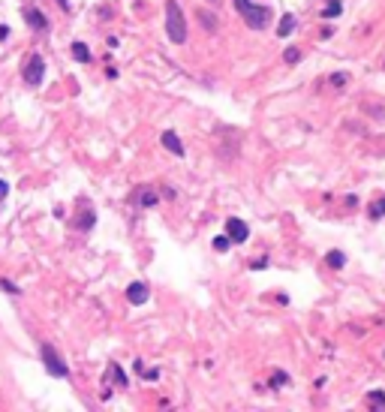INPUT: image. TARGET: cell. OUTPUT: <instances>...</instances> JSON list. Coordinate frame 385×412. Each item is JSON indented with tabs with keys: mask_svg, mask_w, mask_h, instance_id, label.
Wrapping results in <instances>:
<instances>
[{
	"mask_svg": "<svg viewBox=\"0 0 385 412\" xmlns=\"http://www.w3.org/2000/svg\"><path fill=\"white\" fill-rule=\"evenodd\" d=\"M235 9H238V15L244 18V24L250 30H265L271 24V15H274L271 6H259L253 0H235Z\"/></svg>",
	"mask_w": 385,
	"mask_h": 412,
	"instance_id": "obj_1",
	"label": "cell"
},
{
	"mask_svg": "<svg viewBox=\"0 0 385 412\" xmlns=\"http://www.w3.org/2000/svg\"><path fill=\"white\" fill-rule=\"evenodd\" d=\"M166 36H169V43H175V46L187 43V18L181 12L178 0H166Z\"/></svg>",
	"mask_w": 385,
	"mask_h": 412,
	"instance_id": "obj_2",
	"label": "cell"
},
{
	"mask_svg": "<svg viewBox=\"0 0 385 412\" xmlns=\"http://www.w3.org/2000/svg\"><path fill=\"white\" fill-rule=\"evenodd\" d=\"M40 355H43V364H46V370H48V376H54V379H66V376H69V364L60 358V352H57L51 343H43V346H40Z\"/></svg>",
	"mask_w": 385,
	"mask_h": 412,
	"instance_id": "obj_3",
	"label": "cell"
},
{
	"mask_svg": "<svg viewBox=\"0 0 385 412\" xmlns=\"http://www.w3.org/2000/svg\"><path fill=\"white\" fill-rule=\"evenodd\" d=\"M21 79H24L27 88H40L43 85V79H46V60H43V54H30L27 57V63L21 66Z\"/></svg>",
	"mask_w": 385,
	"mask_h": 412,
	"instance_id": "obj_4",
	"label": "cell"
},
{
	"mask_svg": "<svg viewBox=\"0 0 385 412\" xmlns=\"http://www.w3.org/2000/svg\"><path fill=\"white\" fill-rule=\"evenodd\" d=\"M79 208H82V211L72 217V226L79 229V232H91V229L96 226V211L91 208V202H88V199H82V202H79Z\"/></svg>",
	"mask_w": 385,
	"mask_h": 412,
	"instance_id": "obj_5",
	"label": "cell"
},
{
	"mask_svg": "<svg viewBox=\"0 0 385 412\" xmlns=\"http://www.w3.org/2000/svg\"><path fill=\"white\" fill-rule=\"evenodd\" d=\"M226 235L232 238L235 244H244V241L250 238V226H247L241 217H229V220H226Z\"/></svg>",
	"mask_w": 385,
	"mask_h": 412,
	"instance_id": "obj_6",
	"label": "cell"
},
{
	"mask_svg": "<svg viewBox=\"0 0 385 412\" xmlns=\"http://www.w3.org/2000/svg\"><path fill=\"white\" fill-rule=\"evenodd\" d=\"M21 15H24V21L36 30V33H46L48 30V18L40 12V9H33V6H27V9H21Z\"/></svg>",
	"mask_w": 385,
	"mask_h": 412,
	"instance_id": "obj_7",
	"label": "cell"
},
{
	"mask_svg": "<svg viewBox=\"0 0 385 412\" xmlns=\"http://www.w3.org/2000/svg\"><path fill=\"white\" fill-rule=\"evenodd\" d=\"M147 295H150V292H147V283H130V286H127V301L136 304V307L147 301Z\"/></svg>",
	"mask_w": 385,
	"mask_h": 412,
	"instance_id": "obj_8",
	"label": "cell"
},
{
	"mask_svg": "<svg viewBox=\"0 0 385 412\" xmlns=\"http://www.w3.org/2000/svg\"><path fill=\"white\" fill-rule=\"evenodd\" d=\"M163 144H166V151H172L175 157H184L187 151H184V144H181V138H178V133H163Z\"/></svg>",
	"mask_w": 385,
	"mask_h": 412,
	"instance_id": "obj_9",
	"label": "cell"
},
{
	"mask_svg": "<svg viewBox=\"0 0 385 412\" xmlns=\"http://www.w3.org/2000/svg\"><path fill=\"white\" fill-rule=\"evenodd\" d=\"M108 379L114 382V388H124V385H127V373H124L118 364H108Z\"/></svg>",
	"mask_w": 385,
	"mask_h": 412,
	"instance_id": "obj_10",
	"label": "cell"
},
{
	"mask_svg": "<svg viewBox=\"0 0 385 412\" xmlns=\"http://www.w3.org/2000/svg\"><path fill=\"white\" fill-rule=\"evenodd\" d=\"M325 265L334 268V271H340V268L346 265V256H343L340 250H331V253H325Z\"/></svg>",
	"mask_w": 385,
	"mask_h": 412,
	"instance_id": "obj_11",
	"label": "cell"
},
{
	"mask_svg": "<svg viewBox=\"0 0 385 412\" xmlns=\"http://www.w3.org/2000/svg\"><path fill=\"white\" fill-rule=\"evenodd\" d=\"M69 51H72V57L79 60V63H91V51H88V46H85V43H72V46H69Z\"/></svg>",
	"mask_w": 385,
	"mask_h": 412,
	"instance_id": "obj_12",
	"label": "cell"
},
{
	"mask_svg": "<svg viewBox=\"0 0 385 412\" xmlns=\"http://www.w3.org/2000/svg\"><path fill=\"white\" fill-rule=\"evenodd\" d=\"M292 30H295V15L286 12V15L280 18V24H277V36H289Z\"/></svg>",
	"mask_w": 385,
	"mask_h": 412,
	"instance_id": "obj_13",
	"label": "cell"
},
{
	"mask_svg": "<svg viewBox=\"0 0 385 412\" xmlns=\"http://www.w3.org/2000/svg\"><path fill=\"white\" fill-rule=\"evenodd\" d=\"M139 205H142V208H153V205H157V193H153L150 186L139 190Z\"/></svg>",
	"mask_w": 385,
	"mask_h": 412,
	"instance_id": "obj_14",
	"label": "cell"
},
{
	"mask_svg": "<svg viewBox=\"0 0 385 412\" xmlns=\"http://www.w3.org/2000/svg\"><path fill=\"white\" fill-rule=\"evenodd\" d=\"M199 21H202V27H205L208 33H214V30H217V15H211L208 9H199Z\"/></svg>",
	"mask_w": 385,
	"mask_h": 412,
	"instance_id": "obj_15",
	"label": "cell"
},
{
	"mask_svg": "<svg viewBox=\"0 0 385 412\" xmlns=\"http://www.w3.org/2000/svg\"><path fill=\"white\" fill-rule=\"evenodd\" d=\"M367 214H370V220H382V217H385V199H376V202L370 205Z\"/></svg>",
	"mask_w": 385,
	"mask_h": 412,
	"instance_id": "obj_16",
	"label": "cell"
},
{
	"mask_svg": "<svg viewBox=\"0 0 385 412\" xmlns=\"http://www.w3.org/2000/svg\"><path fill=\"white\" fill-rule=\"evenodd\" d=\"M340 9H343V6H340V0H331V3L322 9V18H337V15H340Z\"/></svg>",
	"mask_w": 385,
	"mask_h": 412,
	"instance_id": "obj_17",
	"label": "cell"
},
{
	"mask_svg": "<svg viewBox=\"0 0 385 412\" xmlns=\"http://www.w3.org/2000/svg\"><path fill=\"white\" fill-rule=\"evenodd\" d=\"M229 244H235L229 235H217V238H214V250H217V253H226V250H229Z\"/></svg>",
	"mask_w": 385,
	"mask_h": 412,
	"instance_id": "obj_18",
	"label": "cell"
},
{
	"mask_svg": "<svg viewBox=\"0 0 385 412\" xmlns=\"http://www.w3.org/2000/svg\"><path fill=\"white\" fill-rule=\"evenodd\" d=\"M283 60H286V63H298V60H301V48H295V46L286 48V51H283Z\"/></svg>",
	"mask_w": 385,
	"mask_h": 412,
	"instance_id": "obj_19",
	"label": "cell"
},
{
	"mask_svg": "<svg viewBox=\"0 0 385 412\" xmlns=\"http://www.w3.org/2000/svg\"><path fill=\"white\" fill-rule=\"evenodd\" d=\"M286 382H289V376H286L283 370H277L274 376H271V385H274V388H280V385H286Z\"/></svg>",
	"mask_w": 385,
	"mask_h": 412,
	"instance_id": "obj_20",
	"label": "cell"
},
{
	"mask_svg": "<svg viewBox=\"0 0 385 412\" xmlns=\"http://www.w3.org/2000/svg\"><path fill=\"white\" fill-rule=\"evenodd\" d=\"M0 289H3V292H9V295H18V292H21V289H18V286H15L12 280H6V277L0 280Z\"/></svg>",
	"mask_w": 385,
	"mask_h": 412,
	"instance_id": "obj_21",
	"label": "cell"
},
{
	"mask_svg": "<svg viewBox=\"0 0 385 412\" xmlns=\"http://www.w3.org/2000/svg\"><path fill=\"white\" fill-rule=\"evenodd\" d=\"M346 82H349V76H346V72H334V76H331V85H334V88H343Z\"/></svg>",
	"mask_w": 385,
	"mask_h": 412,
	"instance_id": "obj_22",
	"label": "cell"
},
{
	"mask_svg": "<svg viewBox=\"0 0 385 412\" xmlns=\"http://www.w3.org/2000/svg\"><path fill=\"white\" fill-rule=\"evenodd\" d=\"M370 403H373L376 409H385V394H382V391H373V394H370Z\"/></svg>",
	"mask_w": 385,
	"mask_h": 412,
	"instance_id": "obj_23",
	"label": "cell"
},
{
	"mask_svg": "<svg viewBox=\"0 0 385 412\" xmlns=\"http://www.w3.org/2000/svg\"><path fill=\"white\" fill-rule=\"evenodd\" d=\"M253 268H256V271H262V268H268V259H256V262H253Z\"/></svg>",
	"mask_w": 385,
	"mask_h": 412,
	"instance_id": "obj_24",
	"label": "cell"
},
{
	"mask_svg": "<svg viewBox=\"0 0 385 412\" xmlns=\"http://www.w3.org/2000/svg\"><path fill=\"white\" fill-rule=\"evenodd\" d=\"M6 193H9V186H6L3 181H0V202H3V199H6Z\"/></svg>",
	"mask_w": 385,
	"mask_h": 412,
	"instance_id": "obj_25",
	"label": "cell"
},
{
	"mask_svg": "<svg viewBox=\"0 0 385 412\" xmlns=\"http://www.w3.org/2000/svg\"><path fill=\"white\" fill-rule=\"evenodd\" d=\"M57 6H60L63 12H69V9H72V6H69V0H57Z\"/></svg>",
	"mask_w": 385,
	"mask_h": 412,
	"instance_id": "obj_26",
	"label": "cell"
},
{
	"mask_svg": "<svg viewBox=\"0 0 385 412\" xmlns=\"http://www.w3.org/2000/svg\"><path fill=\"white\" fill-rule=\"evenodd\" d=\"M9 36V27H0V40H6Z\"/></svg>",
	"mask_w": 385,
	"mask_h": 412,
	"instance_id": "obj_27",
	"label": "cell"
},
{
	"mask_svg": "<svg viewBox=\"0 0 385 412\" xmlns=\"http://www.w3.org/2000/svg\"><path fill=\"white\" fill-rule=\"evenodd\" d=\"M211 3H220V0H211Z\"/></svg>",
	"mask_w": 385,
	"mask_h": 412,
	"instance_id": "obj_28",
	"label": "cell"
}]
</instances>
